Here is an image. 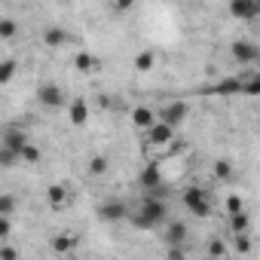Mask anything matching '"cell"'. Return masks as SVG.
<instances>
[{
	"instance_id": "13",
	"label": "cell",
	"mask_w": 260,
	"mask_h": 260,
	"mask_svg": "<svg viewBox=\"0 0 260 260\" xmlns=\"http://www.w3.org/2000/svg\"><path fill=\"white\" fill-rule=\"evenodd\" d=\"M43 43H46L49 49H58V46L71 43V34H68L64 28H46V31H43Z\"/></svg>"
},
{
	"instance_id": "36",
	"label": "cell",
	"mask_w": 260,
	"mask_h": 260,
	"mask_svg": "<svg viewBox=\"0 0 260 260\" xmlns=\"http://www.w3.org/2000/svg\"><path fill=\"white\" fill-rule=\"evenodd\" d=\"M156 4H162V0H156Z\"/></svg>"
},
{
	"instance_id": "29",
	"label": "cell",
	"mask_w": 260,
	"mask_h": 260,
	"mask_svg": "<svg viewBox=\"0 0 260 260\" xmlns=\"http://www.w3.org/2000/svg\"><path fill=\"white\" fill-rule=\"evenodd\" d=\"M10 233H13V220H10L7 214H0V242L10 239Z\"/></svg>"
},
{
	"instance_id": "27",
	"label": "cell",
	"mask_w": 260,
	"mask_h": 260,
	"mask_svg": "<svg viewBox=\"0 0 260 260\" xmlns=\"http://www.w3.org/2000/svg\"><path fill=\"white\" fill-rule=\"evenodd\" d=\"M239 92H245V95H260V77L242 80V89H239Z\"/></svg>"
},
{
	"instance_id": "6",
	"label": "cell",
	"mask_w": 260,
	"mask_h": 260,
	"mask_svg": "<svg viewBox=\"0 0 260 260\" xmlns=\"http://www.w3.org/2000/svg\"><path fill=\"white\" fill-rule=\"evenodd\" d=\"M230 13L239 22H254L260 16V4L257 0H230Z\"/></svg>"
},
{
	"instance_id": "9",
	"label": "cell",
	"mask_w": 260,
	"mask_h": 260,
	"mask_svg": "<svg viewBox=\"0 0 260 260\" xmlns=\"http://www.w3.org/2000/svg\"><path fill=\"white\" fill-rule=\"evenodd\" d=\"M0 144L10 147V150H16V153H22V147L28 144V135L22 132V128H7L4 138H0Z\"/></svg>"
},
{
	"instance_id": "15",
	"label": "cell",
	"mask_w": 260,
	"mask_h": 260,
	"mask_svg": "<svg viewBox=\"0 0 260 260\" xmlns=\"http://www.w3.org/2000/svg\"><path fill=\"white\" fill-rule=\"evenodd\" d=\"M46 199H49V205H52V208H61V205L68 202V187H64V184H49Z\"/></svg>"
},
{
	"instance_id": "16",
	"label": "cell",
	"mask_w": 260,
	"mask_h": 260,
	"mask_svg": "<svg viewBox=\"0 0 260 260\" xmlns=\"http://www.w3.org/2000/svg\"><path fill=\"white\" fill-rule=\"evenodd\" d=\"M74 248H77V236L61 233V236H55V239H52V251H55V254H71Z\"/></svg>"
},
{
	"instance_id": "24",
	"label": "cell",
	"mask_w": 260,
	"mask_h": 260,
	"mask_svg": "<svg viewBox=\"0 0 260 260\" xmlns=\"http://www.w3.org/2000/svg\"><path fill=\"white\" fill-rule=\"evenodd\" d=\"M19 37V25L13 19H0V40H16Z\"/></svg>"
},
{
	"instance_id": "17",
	"label": "cell",
	"mask_w": 260,
	"mask_h": 260,
	"mask_svg": "<svg viewBox=\"0 0 260 260\" xmlns=\"http://www.w3.org/2000/svg\"><path fill=\"white\" fill-rule=\"evenodd\" d=\"M16 71H19V61L16 58H4L0 61V86H7L16 80Z\"/></svg>"
},
{
	"instance_id": "4",
	"label": "cell",
	"mask_w": 260,
	"mask_h": 260,
	"mask_svg": "<svg viewBox=\"0 0 260 260\" xmlns=\"http://www.w3.org/2000/svg\"><path fill=\"white\" fill-rule=\"evenodd\" d=\"M98 217L107 220V223H116V220H125V217H128V208H125V202H119V199H107V202L98 205Z\"/></svg>"
},
{
	"instance_id": "8",
	"label": "cell",
	"mask_w": 260,
	"mask_h": 260,
	"mask_svg": "<svg viewBox=\"0 0 260 260\" xmlns=\"http://www.w3.org/2000/svg\"><path fill=\"white\" fill-rule=\"evenodd\" d=\"M37 101H40L43 107H61V104H64V92H61L55 83H43V86L37 89Z\"/></svg>"
},
{
	"instance_id": "31",
	"label": "cell",
	"mask_w": 260,
	"mask_h": 260,
	"mask_svg": "<svg viewBox=\"0 0 260 260\" xmlns=\"http://www.w3.org/2000/svg\"><path fill=\"white\" fill-rule=\"evenodd\" d=\"M208 254H211V257H226V245L214 239V242H208Z\"/></svg>"
},
{
	"instance_id": "26",
	"label": "cell",
	"mask_w": 260,
	"mask_h": 260,
	"mask_svg": "<svg viewBox=\"0 0 260 260\" xmlns=\"http://www.w3.org/2000/svg\"><path fill=\"white\" fill-rule=\"evenodd\" d=\"M214 175H217L220 181H230V178H233V166H230V159H217V162H214Z\"/></svg>"
},
{
	"instance_id": "33",
	"label": "cell",
	"mask_w": 260,
	"mask_h": 260,
	"mask_svg": "<svg viewBox=\"0 0 260 260\" xmlns=\"http://www.w3.org/2000/svg\"><path fill=\"white\" fill-rule=\"evenodd\" d=\"M184 254H187V248H184V245H172V248H169V257H172V260H181Z\"/></svg>"
},
{
	"instance_id": "22",
	"label": "cell",
	"mask_w": 260,
	"mask_h": 260,
	"mask_svg": "<svg viewBox=\"0 0 260 260\" xmlns=\"http://www.w3.org/2000/svg\"><path fill=\"white\" fill-rule=\"evenodd\" d=\"M19 159H22V162H28V166H34V162H40V159H43V153H40V147H34V144L28 141V144L22 147Z\"/></svg>"
},
{
	"instance_id": "2",
	"label": "cell",
	"mask_w": 260,
	"mask_h": 260,
	"mask_svg": "<svg viewBox=\"0 0 260 260\" xmlns=\"http://www.w3.org/2000/svg\"><path fill=\"white\" fill-rule=\"evenodd\" d=\"M184 208L193 214V217H208L211 214V199L202 187H187L184 190Z\"/></svg>"
},
{
	"instance_id": "30",
	"label": "cell",
	"mask_w": 260,
	"mask_h": 260,
	"mask_svg": "<svg viewBox=\"0 0 260 260\" xmlns=\"http://www.w3.org/2000/svg\"><path fill=\"white\" fill-rule=\"evenodd\" d=\"M242 208H245L242 196H236V193H233V196H226V211H230V214H233V211H242Z\"/></svg>"
},
{
	"instance_id": "11",
	"label": "cell",
	"mask_w": 260,
	"mask_h": 260,
	"mask_svg": "<svg viewBox=\"0 0 260 260\" xmlns=\"http://www.w3.org/2000/svg\"><path fill=\"white\" fill-rule=\"evenodd\" d=\"M159 184H162V172H159V166H156V162H150V166L138 175V187L153 190V187H159Z\"/></svg>"
},
{
	"instance_id": "3",
	"label": "cell",
	"mask_w": 260,
	"mask_h": 260,
	"mask_svg": "<svg viewBox=\"0 0 260 260\" xmlns=\"http://www.w3.org/2000/svg\"><path fill=\"white\" fill-rule=\"evenodd\" d=\"M187 113H190L187 101H172V104H166V107L159 110V119H162V122H169L172 128H178L181 122H187Z\"/></svg>"
},
{
	"instance_id": "23",
	"label": "cell",
	"mask_w": 260,
	"mask_h": 260,
	"mask_svg": "<svg viewBox=\"0 0 260 260\" xmlns=\"http://www.w3.org/2000/svg\"><path fill=\"white\" fill-rule=\"evenodd\" d=\"M19 162H22V159H19L16 150H10V147L0 144V169H13V166H19Z\"/></svg>"
},
{
	"instance_id": "37",
	"label": "cell",
	"mask_w": 260,
	"mask_h": 260,
	"mask_svg": "<svg viewBox=\"0 0 260 260\" xmlns=\"http://www.w3.org/2000/svg\"><path fill=\"white\" fill-rule=\"evenodd\" d=\"M4 4H10V0H4Z\"/></svg>"
},
{
	"instance_id": "20",
	"label": "cell",
	"mask_w": 260,
	"mask_h": 260,
	"mask_svg": "<svg viewBox=\"0 0 260 260\" xmlns=\"http://www.w3.org/2000/svg\"><path fill=\"white\" fill-rule=\"evenodd\" d=\"M239 89H242V80H239V77H230V80H220V83L214 86V92H217V95H236Z\"/></svg>"
},
{
	"instance_id": "35",
	"label": "cell",
	"mask_w": 260,
	"mask_h": 260,
	"mask_svg": "<svg viewBox=\"0 0 260 260\" xmlns=\"http://www.w3.org/2000/svg\"><path fill=\"white\" fill-rule=\"evenodd\" d=\"M248 248H251V245H248V239H245V233H239V251H242V254H245V251H248Z\"/></svg>"
},
{
	"instance_id": "7",
	"label": "cell",
	"mask_w": 260,
	"mask_h": 260,
	"mask_svg": "<svg viewBox=\"0 0 260 260\" xmlns=\"http://www.w3.org/2000/svg\"><path fill=\"white\" fill-rule=\"evenodd\" d=\"M233 58H236L239 64H254V61L260 58V49H257L251 40H236V43H233Z\"/></svg>"
},
{
	"instance_id": "34",
	"label": "cell",
	"mask_w": 260,
	"mask_h": 260,
	"mask_svg": "<svg viewBox=\"0 0 260 260\" xmlns=\"http://www.w3.org/2000/svg\"><path fill=\"white\" fill-rule=\"evenodd\" d=\"M113 7H116L119 13H125V10H132V7H135V0H113Z\"/></svg>"
},
{
	"instance_id": "25",
	"label": "cell",
	"mask_w": 260,
	"mask_h": 260,
	"mask_svg": "<svg viewBox=\"0 0 260 260\" xmlns=\"http://www.w3.org/2000/svg\"><path fill=\"white\" fill-rule=\"evenodd\" d=\"M19 208V199L16 196H7V193H0V214H7V217H13V211Z\"/></svg>"
},
{
	"instance_id": "32",
	"label": "cell",
	"mask_w": 260,
	"mask_h": 260,
	"mask_svg": "<svg viewBox=\"0 0 260 260\" xmlns=\"http://www.w3.org/2000/svg\"><path fill=\"white\" fill-rule=\"evenodd\" d=\"M0 257H4V260H16V257H19V248L4 245V248H0Z\"/></svg>"
},
{
	"instance_id": "21",
	"label": "cell",
	"mask_w": 260,
	"mask_h": 260,
	"mask_svg": "<svg viewBox=\"0 0 260 260\" xmlns=\"http://www.w3.org/2000/svg\"><path fill=\"white\" fill-rule=\"evenodd\" d=\"M230 230H233L236 236H239V233H248V214H245V208L230 214Z\"/></svg>"
},
{
	"instance_id": "18",
	"label": "cell",
	"mask_w": 260,
	"mask_h": 260,
	"mask_svg": "<svg viewBox=\"0 0 260 260\" xmlns=\"http://www.w3.org/2000/svg\"><path fill=\"white\" fill-rule=\"evenodd\" d=\"M153 119H156V113H153L150 107H135V110H132V122H135L138 128H147Z\"/></svg>"
},
{
	"instance_id": "12",
	"label": "cell",
	"mask_w": 260,
	"mask_h": 260,
	"mask_svg": "<svg viewBox=\"0 0 260 260\" xmlns=\"http://www.w3.org/2000/svg\"><path fill=\"white\" fill-rule=\"evenodd\" d=\"M162 239H166L169 245H184V242H187V223H181V220H172V223L166 226Z\"/></svg>"
},
{
	"instance_id": "28",
	"label": "cell",
	"mask_w": 260,
	"mask_h": 260,
	"mask_svg": "<svg viewBox=\"0 0 260 260\" xmlns=\"http://www.w3.org/2000/svg\"><path fill=\"white\" fill-rule=\"evenodd\" d=\"M89 172L92 175H104L107 172V156H92L89 159Z\"/></svg>"
},
{
	"instance_id": "14",
	"label": "cell",
	"mask_w": 260,
	"mask_h": 260,
	"mask_svg": "<svg viewBox=\"0 0 260 260\" xmlns=\"http://www.w3.org/2000/svg\"><path fill=\"white\" fill-rule=\"evenodd\" d=\"M74 64H77L80 74H95L101 61H98V55H92V52H80V55L74 58Z\"/></svg>"
},
{
	"instance_id": "10",
	"label": "cell",
	"mask_w": 260,
	"mask_h": 260,
	"mask_svg": "<svg viewBox=\"0 0 260 260\" xmlns=\"http://www.w3.org/2000/svg\"><path fill=\"white\" fill-rule=\"evenodd\" d=\"M68 119H71L74 125H86V122H89V104H86L83 98H74L71 107H68Z\"/></svg>"
},
{
	"instance_id": "19",
	"label": "cell",
	"mask_w": 260,
	"mask_h": 260,
	"mask_svg": "<svg viewBox=\"0 0 260 260\" xmlns=\"http://www.w3.org/2000/svg\"><path fill=\"white\" fill-rule=\"evenodd\" d=\"M153 64H156V52H150V49H144V52H138V55H135V68H138L141 74H147V71H153Z\"/></svg>"
},
{
	"instance_id": "5",
	"label": "cell",
	"mask_w": 260,
	"mask_h": 260,
	"mask_svg": "<svg viewBox=\"0 0 260 260\" xmlns=\"http://www.w3.org/2000/svg\"><path fill=\"white\" fill-rule=\"evenodd\" d=\"M172 138H175V128H172L169 122H162V119L156 122V119H153V122L147 125V141H150L153 147H162V144H169Z\"/></svg>"
},
{
	"instance_id": "1",
	"label": "cell",
	"mask_w": 260,
	"mask_h": 260,
	"mask_svg": "<svg viewBox=\"0 0 260 260\" xmlns=\"http://www.w3.org/2000/svg\"><path fill=\"white\" fill-rule=\"evenodd\" d=\"M166 217H169V205H166V199H159V196H144L141 208H138V211H128L125 220H132L138 230H156Z\"/></svg>"
}]
</instances>
